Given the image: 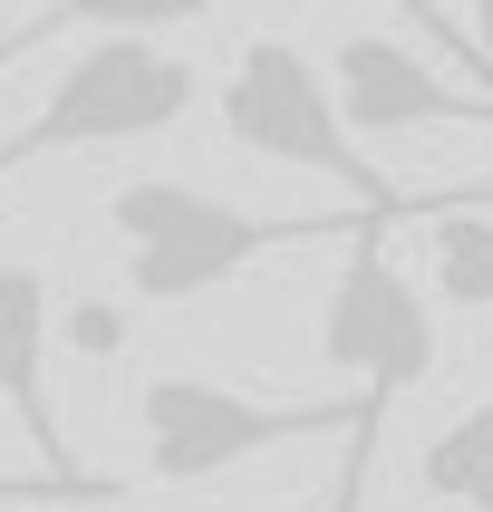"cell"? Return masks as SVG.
Returning <instances> with one entry per match:
<instances>
[{"label":"cell","instance_id":"cell-1","mask_svg":"<svg viewBox=\"0 0 493 512\" xmlns=\"http://www.w3.org/2000/svg\"><path fill=\"white\" fill-rule=\"evenodd\" d=\"M377 213H242V203L174 184V174H136L107 194V232L126 242V281L155 310H184L203 290L242 281L261 252H300V242H358Z\"/></svg>","mask_w":493,"mask_h":512},{"label":"cell","instance_id":"cell-2","mask_svg":"<svg viewBox=\"0 0 493 512\" xmlns=\"http://www.w3.org/2000/svg\"><path fill=\"white\" fill-rule=\"evenodd\" d=\"M377 416L368 397H242L213 377H145L136 387V426H145V474L155 484H213L232 464L300 445V435H348V464L377 455Z\"/></svg>","mask_w":493,"mask_h":512},{"label":"cell","instance_id":"cell-3","mask_svg":"<svg viewBox=\"0 0 493 512\" xmlns=\"http://www.w3.org/2000/svg\"><path fill=\"white\" fill-rule=\"evenodd\" d=\"M223 136L242 145V155H261V165L348 184L358 213H406V194L358 155V126H348L329 68H319L300 39H281V29H271V39H242V58H232V78H223Z\"/></svg>","mask_w":493,"mask_h":512},{"label":"cell","instance_id":"cell-4","mask_svg":"<svg viewBox=\"0 0 493 512\" xmlns=\"http://www.w3.org/2000/svg\"><path fill=\"white\" fill-rule=\"evenodd\" d=\"M194 97H203V78L174 49H155V39H87V49L58 68V87L39 97V116L0 145V174L39 165V155H78V145L165 136V126L194 116Z\"/></svg>","mask_w":493,"mask_h":512},{"label":"cell","instance_id":"cell-5","mask_svg":"<svg viewBox=\"0 0 493 512\" xmlns=\"http://www.w3.org/2000/svg\"><path fill=\"white\" fill-rule=\"evenodd\" d=\"M387 223H397V213H377V223L348 242L339 281L319 300V358L348 377V397H368V406H397L406 387H426L435 348H445L435 339V300L387 261Z\"/></svg>","mask_w":493,"mask_h":512},{"label":"cell","instance_id":"cell-6","mask_svg":"<svg viewBox=\"0 0 493 512\" xmlns=\"http://www.w3.org/2000/svg\"><path fill=\"white\" fill-rule=\"evenodd\" d=\"M329 87L358 136H416V126H493L484 87H455L445 68L406 49V39H377V29H348L329 49Z\"/></svg>","mask_w":493,"mask_h":512},{"label":"cell","instance_id":"cell-7","mask_svg":"<svg viewBox=\"0 0 493 512\" xmlns=\"http://www.w3.org/2000/svg\"><path fill=\"white\" fill-rule=\"evenodd\" d=\"M49 348H58V300H49V281H39L29 261H0V406L20 416V435H29V455H39L49 484L97 493L78 474V455H68L58 406H49Z\"/></svg>","mask_w":493,"mask_h":512},{"label":"cell","instance_id":"cell-8","mask_svg":"<svg viewBox=\"0 0 493 512\" xmlns=\"http://www.w3.org/2000/svg\"><path fill=\"white\" fill-rule=\"evenodd\" d=\"M397 223L426 232V281L445 310H493V184H464L455 203L406 194Z\"/></svg>","mask_w":493,"mask_h":512},{"label":"cell","instance_id":"cell-9","mask_svg":"<svg viewBox=\"0 0 493 512\" xmlns=\"http://www.w3.org/2000/svg\"><path fill=\"white\" fill-rule=\"evenodd\" d=\"M416 493L435 512H493V397H474L464 416L426 426L416 445Z\"/></svg>","mask_w":493,"mask_h":512},{"label":"cell","instance_id":"cell-10","mask_svg":"<svg viewBox=\"0 0 493 512\" xmlns=\"http://www.w3.org/2000/svg\"><path fill=\"white\" fill-rule=\"evenodd\" d=\"M213 0H49V10H29L10 39H0V68L29 49H49V39H68V29H97V39H155V29H184L203 20Z\"/></svg>","mask_w":493,"mask_h":512},{"label":"cell","instance_id":"cell-11","mask_svg":"<svg viewBox=\"0 0 493 512\" xmlns=\"http://www.w3.org/2000/svg\"><path fill=\"white\" fill-rule=\"evenodd\" d=\"M377 10H397V20H416V29H426V39H445V58H455L464 78H474V87H484V97H493V58H484V39L445 20V0H377Z\"/></svg>","mask_w":493,"mask_h":512},{"label":"cell","instance_id":"cell-12","mask_svg":"<svg viewBox=\"0 0 493 512\" xmlns=\"http://www.w3.org/2000/svg\"><path fill=\"white\" fill-rule=\"evenodd\" d=\"M68 329H78V358H116V329H126V319L116 310H78Z\"/></svg>","mask_w":493,"mask_h":512},{"label":"cell","instance_id":"cell-13","mask_svg":"<svg viewBox=\"0 0 493 512\" xmlns=\"http://www.w3.org/2000/svg\"><path fill=\"white\" fill-rule=\"evenodd\" d=\"M358 484H368V464H339V503H329V512H358V503H348Z\"/></svg>","mask_w":493,"mask_h":512},{"label":"cell","instance_id":"cell-14","mask_svg":"<svg viewBox=\"0 0 493 512\" xmlns=\"http://www.w3.org/2000/svg\"><path fill=\"white\" fill-rule=\"evenodd\" d=\"M474 39H484V58H493V0H474Z\"/></svg>","mask_w":493,"mask_h":512}]
</instances>
